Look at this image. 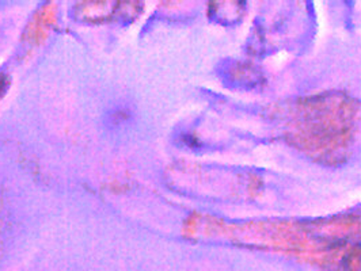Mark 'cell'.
<instances>
[{
    "mask_svg": "<svg viewBox=\"0 0 361 271\" xmlns=\"http://www.w3.org/2000/svg\"><path fill=\"white\" fill-rule=\"evenodd\" d=\"M343 271H361V251L348 255L343 262Z\"/></svg>",
    "mask_w": 361,
    "mask_h": 271,
    "instance_id": "6da1fadb",
    "label": "cell"
}]
</instances>
